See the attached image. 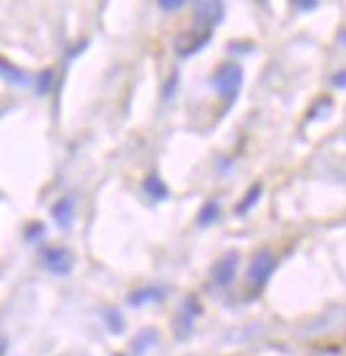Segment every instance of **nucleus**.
Wrapping results in <instances>:
<instances>
[{
	"label": "nucleus",
	"mask_w": 346,
	"mask_h": 356,
	"mask_svg": "<svg viewBox=\"0 0 346 356\" xmlns=\"http://www.w3.org/2000/svg\"><path fill=\"white\" fill-rule=\"evenodd\" d=\"M144 192L150 194L152 200H166L168 197V186L160 181V176H150L144 181Z\"/></svg>",
	"instance_id": "nucleus-6"
},
{
	"label": "nucleus",
	"mask_w": 346,
	"mask_h": 356,
	"mask_svg": "<svg viewBox=\"0 0 346 356\" xmlns=\"http://www.w3.org/2000/svg\"><path fill=\"white\" fill-rule=\"evenodd\" d=\"M181 6H184V3H160L163 11H176V8H181Z\"/></svg>",
	"instance_id": "nucleus-11"
},
{
	"label": "nucleus",
	"mask_w": 346,
	"mask_h": 356,
	"mask_svg": "<svg viewBox=\"0 0 346 356\" xmlns=\"http://www.w3.org/2000/svg\"><path fill=\"white\" fill-rule=\"evenodd\" d=\"M213 86L226 99V104H232L242 88V70L237 64H224L219 72L213 74Z\"/></svg>",
	"instance_id": "nucleus-1"
},
{
	"label": "nucleus",
	"mask_w": 346,
	"mask_h": 356,
	"mask_svg": "<svg viewBox=\"0 0 346 356\" xmlns=\"http://www.w3.org/2000/svg\"><path fill=\"white\" fill-rule=\"evenodd\" d=\"M258 194H261V186H258V184H256V186H253V192L248 194V197H245V202H242L240 208H237V213H245V210L251 208V205L256 202V197H258Z\"/></svg>",
	"instance_id": "nucleus-9"
},
{
	"label": "nucleus",
	"mask_w": 346,
	"mask_h": 356,
	"mask_svg": "<svg viewBox=\"0 0 346 356\" xmlns=\"http://www.w3.org/2000/svg\"><path fill=\"white\" fill-rule=\"evenodd\" d=\"M341 40H344V43H346V30H344V32H341Z\"/></svg>",
	"instance_id": "nucleus-13"
},
{
	"label": "nucleus",
	"mask_w": 346,
	"mask_h": 356,
	"mask_svg": "<svg viewBox=\"0 0 346 356\" xmlns=\"http://www.w3.org/2000/svg\"><path fill=\"white\" fill-rule=\"evenodd\" d=\"M216 216H219V205L211 200L205 208L200 210V223H203V226H205V223H213V218H216Z\"/></svg>",
	"instance_id": "nucleus-8"
},
{
	"label": "nucleus",
	"mask_w": 346,
	"mask_h": 356,
	"mask_svg": "<svg viewBox=\"0 0 346 356\" xmlns=\"http://www.w3.org/2000/svg\"><path fill=\"white\" fill-rule=\"evenodd\" d=\"M48 83H51V72H43L40 74V93H45V88H48Z\"/></svg>",
	"instance_id": "nucleus-10"
},
{
	"label": "nucleus",
	"mask_w": 346,
	"mask_h": 356,
	"mask_svg": "<svg viewBox=\"0 0 346 356\" xmlns=\"http://www.w3.org/2000/svg\"><path fill=\"white\" fill-rule=\"evenodd\" d=\"M157 298H163V290L160 287H141V290H136L131 293V303L134 306H141V303H147V300H157Z\"/></svg>",
	"instance_id": "nucleus-7"
},
{
	"label": "nucleus",
	"mask_w": 346,
	"mask_h": 356,
	"mask_svg": "<svg viewBox=\"0 0 346 356\" xmlns=\"http://www.w3.org/2000/svg\"><path fill=\"white\" fill-rule=\"evenodd\" d=\"M272 271H274V255L269 250H258L256 258L251 261V268H248V282L256 290H261L272 277Z\"/></svg>",
	"instance_id": "nucleus-2"
},
{
	"label": "nucleus",
	"mask_w": 346,
	"mask_h": 356,
	"mask_svg": "<svg viewBox=\"0 0 346 356\" xmlns=\"http://www.w3.org/2000/svg\"><path fill=\"white\" fill-rule=\"evenodd\" d=\"M43 261L54 274H67L72 268V255L64 250V248H48L43 252Z\"/></svg>",
	"instance_id": "nucleus-3"
},
{
	"label": "nucleus",
	"mask_w": 346,
	"mask_h": 356,
	"mask_svg": "<svg viewBox=\"0 0 346 356\" xmlns=\"http://www.w3.org/2000/svg\"><path fill=\"white\" fill-rule=\"evenodd\" d=\"M235 271H237V255L232 252V255H226L224 261H219V264L213 266L211 277L216 284H229L232 277H235Z\"/></svg>",
	"instance_id": "nucleus-4"
},
{
	"label": "nucleus",
	"mask_w": 346,
	"mask_h": 356,
	"mask_svg": "<svg viewBox=\"0 0 346 356\" xmlns=\"http://www.w3.org/2000/svg\"><path fill=\"white\" fill-rule=\"evenodd\" d=\"M320 356H341V354H338V351H322Z\"/></svg>",
	"instance_id": "nucleus-12"
},
{
	"label": "nucleus",
	"mask_w": 346,
	"mask_h": 356,
	"mask_svg": "<svg viewBox=\"0 0 346 356\" xmlns=\"http://www.w3.org/2000/svg\"><path fill=\"white\" fill-rule=\"evenodd\" d=\"M54 218H56V223L59 226H67V223L72 221V213H75V202L70 200V197H64V200H59L56 205H54Z\"/></svg>",
	"instance_id": "nucleus-5"
}]
</instances>
